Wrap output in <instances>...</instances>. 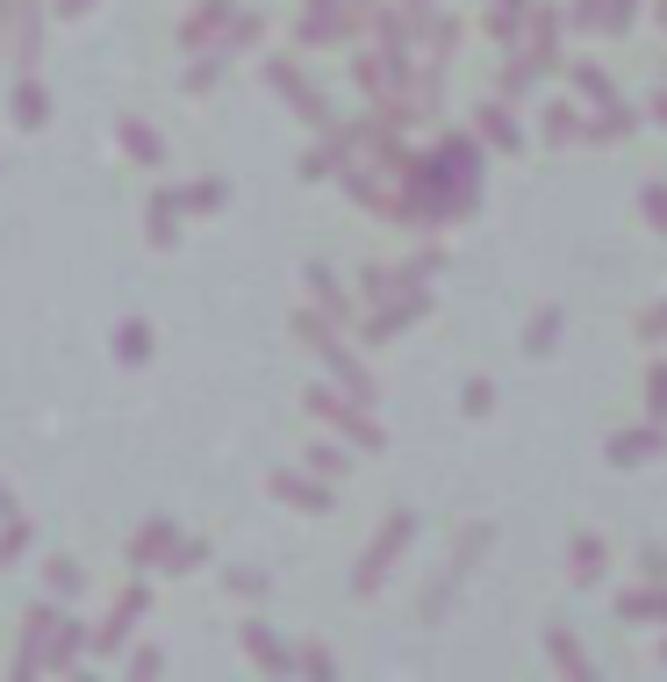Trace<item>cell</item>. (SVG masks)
<instances>
[{"label":"cell","mask_w":667,"mask_h":682,"mask_svg":"<svg viewBox=\"0 0 667 682\" xmlns=\"http://www.w3.org/2000/svg\"><path fill=\"white\" fill-rule=\"evenodd\" d=\"M136 611H144V597H123V611L109 618V632H101V647H109V654L123 647V632H130V618H136Z\"/></svg>","instance_id":"1"},{"label":"cell","mask_w":667,"mask_h":682,"mask_svg":"<svg viewBox=\"0 0 667 682\" xmlns=\"http://www.w3.org/2000/svg\"><path fill=\"white\" fill-rule=\"evenodd\" d=\"M130 682H158V654H136V669H130Z\"/></svg>","instance_id":"2"}]
</instances>
